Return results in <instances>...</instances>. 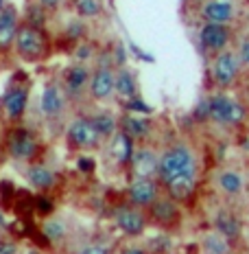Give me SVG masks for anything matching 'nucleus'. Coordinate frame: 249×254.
<instances>
[{"label":"nucleus","instance_id":"1","mask_svg":"<svg viewBox=\"0 0 249 254\" xmlns=\"http://www.w3.org/2000/svg\"><path fill=\"white\" fill-rule=\"evenodd\" d=\"M13 51L22 62H42L49 57L50 53V42L44 29H33L29 24H20L18 33L13 40Z\"/></svg>","mask_w":249,"mask_h":254},{"label":"nucleus","instance_id":"2","mask_svg":"<svg viewBox=\"0 0 249 254\" xmlns=\"http://www.w3.org/2000/svg\"><path fill=\"white\" fill-rule=\"evenodd\" d=\"M193 173H197V162H195V156L190 153V149L184 145L168 149L157 160V178L164 184L179 176H193Z\"/></svg>","mask_w":249,"mask_h":254},{"label":"nucleus","instance_id":"3","mask_svg":"<svg viewBox=\"0 0 249 254\" xmlns=\"http://www.w3.org/2000/svg\"><path fill=\"white\" fill-rule=\"evenodd\" d=\"M208 116L221 125H238L245 119V108L225 94H216L208 99Z\"/></svg>","mask_w":249,"mask_h":254},{"label":"nucleus","instance_id":"4","mask_svg":"<svg viewBox=\"0 0 249 254\" xmlns=\"http://www.w3.org/2000/svg\"><path fill=\"white\" fill-rule=\"evenodd\" d=\"M66 138L72 149H97L100 140H103L99 136V131L94 129V125L90 123L88 116H79L68 125Z\"/></svg>","mask_w":249,"mask_h":254},{"label":"nucleus","instance_id":"5","mask_svg":"<svg viewBox=\"0 0 249 254\" xmlns=\"http://www.w3.org/2000/svg\"><path fill=\"white\" fill-rule=\"evenodd\" d=\"M38 149H40V142L35 138V134L31 129H24V127L13 129L7 138V151L13 160H20V162L33 160L38 156Z\"/></svg>","mask_w":249,"mask_h":254},{"label":"nucleus","instance_id":"6","mask_svg":"<svg viewBox=\"0 0 249 254\" xmlns=\"http://www.w3.org/2000/svg\"><path fill=\"white\" fill-rule=\"evenodd\" d=\"M238 77V60L234 53L221 51L212 62V79L219 88H227L236 81Z\"/></svg>","mask_w":249,"mask_h":254},{"label":"nucleus","instance_id":"7","mask_svg":"<svg viewBox=\"0 0 249 254\" xmlns=\"http://www.w3.org/2000/svg\"><path fill=\"white\" fill-rule=\"evenodd\" d=\"M114 221H116V226L129 237L142 235L145 228H147L145 215L140 213V208H136V206H131V204L116 206L114 208Z\"/></svg>","mask_w":249,"mask_h":254},{"label":"nucleus","instance_id":"8","mask_svg":"<svg viewBox=\"0 0 249 254\" xmlns=\"http://www.w3.org/2000/svg\"><path fill=\"white\" fill-rule=\"evenodd\" d=\"M66 110V94L59 83H49L40 94V112L44 119H59Z\"/></svg>","mask_w":249,"mask_h":254},{"label":"nucleus","instance_id":"9","mask_svg":"<svg viewBox=\"0 0 249 254\" xmlns=\"http://www.w3.org/2000/svg\"><path fill=\"white\" fill-rule=\"evenodd\" d=\"M127 197L136 208H147L160 197L157 195V184L153 182V178H136L127 189Z\"/></svg>","mask_w":249,"mask_h":254},{"label":"nucleus","instance_id":"10","mask_svg":"<svg viewBox=\"0 0 249 254\" xmlns=\"http://www.w3.org/2000/svg\"><path fill=\"white\" fill-rule=\"evenodd\" d=\"M26 105H29V88L18 83L11 86L4 92L2 97V112L9 121H20L26 112Z\"/></svg>","mask_w":249,"mask_h":254},{"label":"nucleus","instance_id":"11","mask_svg":"<svg viewBox=\"0 0 249 254\" xmlns=\"http://www.w3.org/2000/svg\"><path fill=\"white\" fill-rule=\"evenodd\" d=\"M88 92L94 101H107L114 94V68H97L90 75Z\"/></svg>","mask_w":249,"mask_h":254},{"label":"nucleus","instance_id":"12","mask_svg":"<svg viewBox=\"0 0 249 254\" xmlns=\"http://www.w3.org/2000/svg\"><path fill=\"white\" fill-rule=\"evenodd\" d=\"M88 81H90V70L83 64H75L63 72V94L70 99H79L83 92L88 90Z\"/></svg>","mask_w":249,"mask_h":254},{"label":"nucleus","instance_id":"13","mask_svg":"<svg viewBox=\"0 0 249 254\" xmlns=\"http://www.w3.org/2000/svg\"><path fill=\"white\" fill-rule=\"evenodd\" d=\"M20 26V13L11 2H7V7L0 11V51H7L13 46L15 33Z\"/></svg>","mask_w":249,"mask_h":254},{"label":"nucleus","instance_id":"14","mask_svg":"<svg viewBox=\"0 0 249 254\" xmlns=\"http://www.w3.org/2000/svg\"><path fill=\"white\" fill-rule=\"evenodd\" d=\"M199 40L203 44V49L221 53L230 44V31H227V24H210L205 22L199 31Z\"/></svg>","mask_w":249,"mask_h":254},{"label":"nucleus","instance_id":"15","mask_svg":"<svg viewBox=\"0 0 249 254\" xmlns=\"http://www.w3.org/2000/svg\"><path fill=\"white\" fill-rule=\"evenodd\" d=\"M234 4L227 0H208L201 7V18L210 24H227L234 18Z\"/></svg>","mask_w":249,"mask_h":254},{"label":"nucleus","instance_id":"16","mask_svg":"<svg viewBox=\"0 0 249 254\" xmlns=\"http://www.w3.org/2000/svg\"><path fill=\"white\" fill-rule=\"evenodd\" d=\"M157 160L160 158L151 149H134L129 165L136 178H153L157 176Z\"/></svg>","mask_w":249,"mask_h":254},{"label":"nucleus","instance_id":"17","mask_svg":"<svg viewBox=\"0 0 249 254\" xmlns=\"http://www.w3.org/2000/svg\"><path fill=\"white\" fill-rule=\"evenodd\" d=\"M138 77L134 70H129V68H118V70H114V92L118 94V97H123L125 101H129V99L138 97Z\"/></svg>","mask_w":249,"mask_h":254},{"label":"nucleus","instance_id":"18","mask_svg":"<svg viewBox=\"0 0 249 254\" xmlns=\"http://www.w3.org/2000/svg\"><path fill=\"white\" fill-rule=\"evenodd\" d=\"M112 142H109V153H112V158L118 165H129L131 160V153H134V140L129 138L127 134L123 131H116L114 136H109Z\"/></svg>","mask_w":249,"mask_h":254},{"label":"nucleus","instance_id":"19","mask_svg":"<svg viewBox=\"0 0 249 254\" xmlns=\"http://www.w3.org/2000/svg\"><path fill=\"white\" fill-rule=\"evenodd\" d=\"M24 176H26V182L38 190H49L55 187V182H57V176L44 165H31L26 169Z\"/></svg>","mask_w":249,"mask_h":254},{"label":"nucleus","instance_id":"20","mask_svg":"<svg viewBox=\"0 0 249 254\" xmlns=\"http://www.w3.org/2000/svg\"><path fill=\"white\" fill-rule=\"evenodd\" d=\"M195 187H197V173H193V176H179L171 180V182H166V189L168 193H171L173 199H188L190 195L195 193Z\"/></svg>","mask_w":249,"mask_h":254},{"label":"nucleus","instance_id":"21","mask_svg":"<svg viewBox=\"0 0 249 254\" xmlns=\"http://www.w3.org/2000/svg\"><path fill=\"white\" fill-rule=\"evenodd\" d=\"M120 131L127 134L131 140L134 138H145L147 134L151 131V123L147 119H140V116H134V114H127L123 116V121H120Z\"/></svg>","mask_w":249,"mask_h":254},{"label":"nucleus","instance_id":"22","mask_svg":"<svg viewBox=\"0 0 249 254\" xmlns=\"http://www.w3.org/2000/svg\"><path fill=\"white\" fill-rule=\"evenodd\" d=\"M88 119H90V123L94 125V129L99 131L100 138H109V136H114L116 131H118V121L109 112H97V114L88 116Z\"/></svg>","mask_w":249,"mask_h":254},{"label":"nucleus","instance_id":"23","mask_svg":"<svg viewBox=\"0 0 249 254\" xmlns=\"http://www.w3.org/2000/svg\"><path fill=\"white\" fill-rule=\"evenodd\" d=\"M216 184H219V189L225 190L227 195H236L245 187V180L236 171H221L219 176H216Z\"/></svg>","mask_w":249,"mask_h":254},{"label":"nucleus","instance_id":"24","mask_svg":"<svg viewBox=\"0 0 249 254\" xmlns=\"http://www.w3.org/2000/svg\"><path fill=\"white\" fill-rule=\"evenodd\" d=\"M46 20H49V11H46L42 4H38V2L26 4V9H24V22L22 24H29V26H33V29H44Z\"/></svg>","mask_w":249,"mask_h":254},{"label":"nucleus","instance_id":"25","mask_svg":"<svg viewBox=\"0 0 249 254\" xmlns=\"http://www.w3.org/2000/svg\"><path fill=\"white\" fill-rule=\"evenodd\" d=\"M214 224H216V232H219L221 237H238L241 235V224H238L230 213H223V210L216 213Z\"/></svg>","mask_w":249,"mask_h":254},{"label":"nucleus","instance_id":"26","mask_svg":"<svg viewBox=\"0 0 249 254\" xmlns=\"http://www.w3.org/2000/svg\"><path fill=\"white\" fill-rule=\"evenodd\" d=\"M77 18H97L103 13V2L100 0H72Z\"/></svg>","mask_w":249,"mask_h":254},{"label":"nucleus","instance_id":"27","mask_svg":"<svg viewBox=\"0 0 249 254\" xmlns=\"http://www.w3.org/2000/svg\"><path fill=\"white\" fill-rule=\"evenodd\" d=\"M151 213H153V217H155L157 221L168 224V221L175 219L177 208H175V204L171 202V199H155V202L151 204Z\"/></svg>","mask_w":249,"mask_h":254},{"label":"nucleus","instance_id":"28","mask_svg":"<svg viewBox=\"0 0 249 254\" xmlns=\"http://www.w3.org/2000/svg\"><path fill=\"white\" fill-rule=\"evenodd\" d=\"M42 232H44V237L49 241L57 243L66 237V226H63L59 219H49V221H44V226H42Z\"/></svg>","mask_w":249,"mask_h":254},{"label":"nucleus","instance_id":"29","mask_svg":"<svg viewBox=\"0 0 249 254\" xmlns=\"http://www.w3.org/2000/svg\"><path fill=\"white\" fill-rule=\"evenodd\" d=\"M203 248H205V254H227V250H230L225 237H221L219 232H212V235L205 237Z\"/></svg>","mask_w":249,"mask_h":254},{"label":"nucleus","instance_id":"30","mask_svg":"<svg viewBox=\"0 0 249 254\" xmlns=\"http://www.w3.org/2000/svg\"><path fill=\"white\" fill-rule=\"evenodd\" d=\"M88 29H86V22H83L81 18H75V20H68L66 24V38L70 42H81L86 38Z\"/></svg>","mask_w":249,"mask_h":254},{"label":"nucleus","instance_id":"31","mask_svg":"<svg viewBox=\"0 0 249 254\" xmlns=\"http://www.w3.org/2000/svg\"><path fill=\"white\" fill-rule=\"evenodd\" d=\"M125 108L129 110V112H138V114H151V105H147V103L142 101L140 97L129 99V101L125 103Z\"/></svg>","mask_w":249,"mask_h":254},{"label":"nucleus","instance_id":"32","mask_svg":"<svg viewBox=\"0 0 249 254\" xmlns=\"http://www.w3.org/2000/svg\"><path fill=\"white\" fill-rule=\"evenodd\" d=\"M35 208H38L40 215H50L52 213V204L49 197H38L35 199Z\"/></svg>","mask_w":249,"mask_h":254},{"label":"nucleus","instance_id":"33","mask_svg":"<svg viewBox=\"0 0 249 254\" xmlns=\"http://www.w3.org/2000/svg\"><path fill=\"white\" fill-rule=\"evenodd\" d=\"M75 55H77V60H79V62H86V60H90V57H92V46H90V44H81V42H79V46H77Z\"/></svg>","mask_w":249,"mask_h":254},{"label":"nucleus","instance_id":"34","mask_svg":"<svg viewBox=\"0 0 249 254\" xmlns=\"http://www.w3.org/2000/svg\"><path fill=\"white\" fill-rule=\"evenodd\" d=\"M0 254H18V243L11 239H0Z\"/></svg>","mask_w":249,"mask_h":254},{"label":"nucleus","instance_id":"35","mask_svg":"<svg viewBox=\"0 0 249 254\" xmlns=\"http://www.w3.org/2000/svg\"><path fill=\"white\" fill-rule=\"evenodd\" d=\"M38 4H42V7L46 9V11H55V9H59L61 0H35Z\"/></svg>","mask_w":249,"mask_h":254},{"label":"nucleus","instance_id":"36","mask_svg":"<svg viewBox=\"0 0 249 254\" xmlns=\"http://www.w3.org/2000/svg\"><path fill=\"white\" fill-rule=\"evenodd\" d=\"M79 254H107V250L100 246H86Z\"/></svg>","mask_w":249,"mask_h":254},{"label":"nucleus","instance_id":"37","mask_svg":"<svg viewBox=\"0 0 249 254\" xmlns=\"http://www.w3.org/2000/svg\"><path fill=\"white\" fill-rule=\"evenodd\" d=\"M77 167L81 169V171H92V169H94V162L90 160V158H79Z\"/></svg>","mask_w":249,"mask_h":254},{"label":"nucleus","instance_id":"38","mask_svg":"<svg viewBox=\"0 0 249 254\" xmlns=\"http://www.w3.org/2000/svg\"><path fill=\"white\" fill-rule=\"evenodd\" d=\"M241 57H243V62L249 66V40L243 44V49H241Z\"/></svg>","mask_w":249,"mask_h":254},{"label":"nucleus","instance_id":"39","mask_svg":"<svg viewBox=\"0 0 249 254\" xmlns=\"http://www.w3.org/2000/svg\"><path fill=\"white\" fill-rule=\"evenodd\" d=\"M123 254H145V252H142L140 248H129V250H125Z\"/></svg>","mask_w":249,"mask_h":254},{"label":"nucleus","instance_id":"40","mask_svg":"<svg viewBox=\"0 0 249 254\" xmlns=\"http://www.w3.org/2000/svg\"><path fill=\"white\" fill-rule=\"evenodd\" d=\"M4 7H7V0H0V11H2Z\"/></svg>","mask_w":249,"mask_h":254},{"label":"nucleus","instance_id":"41","mask_svg":"<svg viewBox=\"0 0 249 254\" xmlns=\"http://www.w3.org/2000/svg\"><path fill=\"white\" fill-rule=\"evenodd\" d=\"M245 149H247V151H249V142H247V145H245Z\"/></svg>","mask_w":249,"mask_h":254},{"label":"nucleus","instance_id":"42","mask_svg":"<svg viewBox=\"0 0 249 254\" xmlns=\"http://www.w3.org/2000/svg\"><path fill=\"white\" fill-rule=\"evenodd\" d=\"M26 254H35V252H26Z\"/></svg>","mask_w":249,"mask_h":254}]
</instances>
